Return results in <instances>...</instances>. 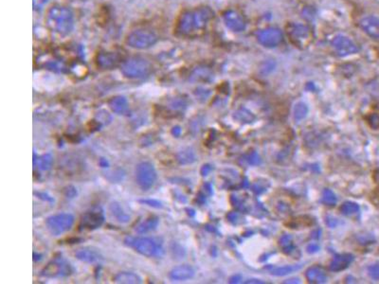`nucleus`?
I'll list each match as a JSON object with an SVG mask.
<instances>
[{"label": "nucleus", "instance_id": "4c0bfd02", "mask_svg": "<svg viewBox=\"0 0 379 284\" xmlns=\"http://www.w3.org/2000/svg\"><path fill=\"white\" fill-rule=\"evenodd\" d=\"M64 194H65V196L67 198H74V197H76V195H77V190H76L75 187H73V186H68V187H67L65 189Z\"/></svg>", "mask_w": 379, "mask_h": 284}, {"label": "nucleus", "instance_id": "c756f323", "mask_svg": "<svg viewBox=\"0 0 379 284\" xmlns=\"http://www.w3.org/2000/svg\"><path fill=\"white\" fill-rule=\"evenodd\" d=\"M234 118L236 120L241 121L243 123H251L253 120H255V117L246 109H239L235 114Z\"/></svg>", "mask_w": 379, "mask_h": 284}, {"label": "nucleus", "instance_id": "6ab92c4d", "mask_svg": "<svg viewBox=\"0 0 379 284\" xmlns=\"http://www.w3.org/2000/svg\"><path fill=\"white\" fill-rule=\"evenodd\" d=\"M109 211L113 218L116 219L119 223L126 224L130 221V215L127 214L124 210L122 209L121 205L117 202H113L109 206Z\"/></svg>", "mask_w": 379, "mask_h": 284}, {"label": "nucleus", "instance_id": "a19ab883", "mask_svg": "<svg viewBox=\"0 0 379 284\" xmlns=\"http://www.w3.org/2000/svg\"><path fill=\"white\" fill-rule=\"evenodd\" d=\"M318 250H319V245H318V243H310L307 246V252L310 253V254L317 253Z\"/></svg>", "mask_w": 379, "mask_h": 284}, {"label": "nucleus", "instance_id": "a878e982", "mask_svg": "<svg viewBox=\"0 0 379 284\" xmlns=\"http://www.w3.org/2000/svg\"><path fill=\"white\" fill-rule=\"evenodd\" d=\"M279 245L282 249V251L287 255H293L297 252V248L295 247L292 237L290 235H283L279 240Z\"/></svg>", "mask_w": 379, "mask_h": 284}, {"label": "nucleus", "instance_id": "58836bf2", "mask_svg": "<svg viewBox=\"0 0 379 284\" xmlns=\"http://www.w3.org/2000/svg\"><path fill=\"white\" fill-rule=\"evenodd\" d=\"M227 218L230 223L236 224L239 219V214L237 212H229L227 215Z\"/></svg>", "mask_w": 379, "mask_h": 284}, {"label": "nucleus", "instance_id": "ddd939ff", "mask_svg": "<svg viewBox=\"0 0 379 284\" xmlns=\"http://www.w3.org/2000/svg\"><path fill=\"white\" fill-rule=\"evenodd\" d=\"M359 26L368 36L379 40V17L375 15L364 16L359 21Z\"/></svg>", "mask_w": 379, "mask_h": 284}, {"label": "nucleus", "instance_id": "b1692460", "mask_svg": "<svg viewBox=\"0 0 379 284\" xmlns=\"http://www.w3.org/2000/svg\"><path fill=\"white\" fill-rule=\"evenodd\" d=\"M303 268V264H295V265H286V266H280V267H274L268 266L266 267V269L268 270V272L276 277H283L287 276L288 274L294 273L296 271H299Z\"/></svg>", "mask_w": 379, "mask_h": 284}, {"label": "nucleus", "instance_id": "423d86ee", "mask_svg": "<svg viewBox=\"0 0 379 284\" xmlns=\"http://www.w3.org/2000/svg\"><path fill=\"white\" fill-rule=\"evenodd\" d=\"M74 216L70 213H59L49 216L45 225L49 233L53 236H60L71 229L74 224Z\"/></svg>", "mask_w": 379, "mask_h": 284}, {"label": "nucleus", "instance_id": "39448f33", "mask_svg": "<svg viewBox=\"0 0 379 284\" xmlns=\"http://www.w3.org/2000/svg\"><path fill=\"white\" fill-rule=\"evenodd\" d=\"M151 64L143 58L133 57L124 61L121 65V72L127 78L140 79L150 74Z\"/></svg>", "mask_w": 379, "mask_h": 284}, {"label": "nucleus", "instance_id": "3c124183", "mask_svg": "<svg viewBox=\"0 0 379 284\" xmlns=\"http://www.w3.org/2000/svg\"><path fill=\"white\" fill-rule=\"evenodd\" d=\"M186 211H188V214L190 216H195V210H192V209H187Z\"/></svg>", "mask_w": 379, "mask_h": 284}, {"label": "nucleus", "instance_id": "603ef678", "mask_svg": "<svg viewBox=\"0 0 379 284\" xmlns=\"http://www.w3.org/2000/svg\"><path fill=\"white\" fill-rule=\"evenodd\" d=\"M45 1H46V0H34V4H35L36 2H38V5H37V6L40 7L42 4L45 3Z\"/></svg>", "mask_w": 379, "mask_h": 284}, {"label": "nucleus", "instance_id": "5701e85b", "mask_svg": "<svg viewBox=\"0 0 379 284\" xmlns=\"http://www.w3.org/2000/svg\"><path fill=\"white\" fill-rule=\"evenodd\" d=\"M315 224V220L314 218L310 217V216H299V217H296V218H293L291 219L288 223H287V226H288V228H292V229H301V228H304V227H307V226H311L313 224Z\"/></svg>", "mask_w": 379, "mask_h": 284}, {"label": "nucleus", "instance_id": "20e7f679", "mask_svg": "<svg viewBox=\"0 0 379 284\" xmlns=\"http://www.w3.org/2000/svg\"><path fill=\"white\" fill-rule=\"evenodd\" d=\"M73 273L74 268L71 263L63 257H57L45 265L41 271V276L47 279H58L69 277Z\"/></svg>", "mask_w": 379, "mask_h": 284}, {"label": "nucleus", "instance_id": "f704fd0d", "mask_svg": "<svg viewBox=\"0 0 379 284\" xmlns=\"http://www.w3.org/2000/svg\"><path fill=\"white\" fill-rule=\"evenodd\" d=\"M368 123L374 129H379V115L372 114L368 117Z\"/></svg>", "mask_w": 379, "mask_h": 284}, {"label": "nucleus", "instance_id": "393cba45", "mask_svg": "<svg viewBox=\"0 0 379 284\" xmlns=\"http://www.w3.org/2000/svg\"><path fill=\"white\" fill-rule=\"evenodd\" d=\"M177 159L180 165L192 164L197 161V154L192 148H186L177 154Z\"/></svg>", "mask_w": 379, "mask_h": 284}, {"label": "nucleus", "instance_id": "09e8293b", "mask_svg": "<svg viewBox=\"0 0 379 284\" xmlns=\"http://www.w3.org/2000/svg\"><path fill=\"white\" fill-rule=\"evenodd\" d=\"M42 258H43V256L41 254H37V253H33V261L34 262H39V261H41L42 260Z\"/></svg>", "mask_w": 379, "mask_h": 284}, {"label": "nucleus", "instance_id": "7ed1b4c3", "mask_svg": "<svg viewBox=\"0 0 379 284\" xmlns=\"http://www.w3.org/2000/svg\"><path fill=\"white\" fill-rule=\"evenodd\" d=\"M124 243L147 258H160L164 255L162 241L152 237H127Z\"/></svg>", "mask_w": 379, "mask_h": 284}, {"label": "nucleus", "instance_id": "de8ad7c7", "mask_svg": "<svg viewBox=\"0 0 379 284\" xmlns=\"http://www.w3.org/2000/svg\"><path fill=\"white\" fill-rule=\"evenodd\" d=\"M245 284H265L263 281L261 280H256V279H251V280H248L246 282H245Z\"/></svg>", "mask_w": 379, "mask_h": 284}, {"label": "nucleus", "instance_id": "412c9836", "mask_svg": "<svg viewBox=\"0 0 379 284\" xmlns=\"http://www.w3.org/2000/svg\"><path fill=\"white\" fill-rule=\"evenodd\" d=\"M108 105L111 108V110L118 115L125 114L128 111V106H129L127 99L122 96H118L111 99Z\"/></svg>", "mask_w": 379, "mask_h": 284}, {"label": "nucleus", "instance_id": "6e6552de", "mask_svg": "<svg viewBox=\"0 0 379 284\" xmlns=\"http://www.w3.org/2000/svg\"><path fill=\"white\" fill-rule=\"evenodd\" d=\"M156 42H157V36L156 35V33L152 30H143V29L131 31L126 38L127 45L138 49L150 47L152 45H155Z\"/></svg>", "mask_w": 379, "mask_h": 284}, {"label": "nucleus", "instance_id": "e433bc0d", "mask_svg": "<svg viewBox=\"0 0 379 284\" xmlns=\"http://www.w3.org/2000/svg\"><path fill=\"white\" fill-rule=\"evenodd\" d=\"M34 195L37 196V198H39V199H41V200H43L45 202H47V203H53L54 202L53 197H51L50 195H48L47 194H45V193H41V192L37 193V192H35Z\"/></svg>", "mask_w": 379, "mask_h": 284}, {"label": "nucleus", "instance_id": "49530a36", "mask_svg": "<svg viewBox=\"0 0 379 284\" xmlns=\"http://www.w3.org/2000/svg\"><path fill=\"white\" fill-rule=\"evenodd\" d=\"M284 284H301V281L298 278H292V279H289L288 281L284 282Z\"/></svg>", "mask_w": 379, "mask_h": 284}, {"label": "nucleus", "instance_id": "0eeeda50", "mask_svg": "<svg viewBox=\"0 0 379 284\" xmlns=\"http://www.w3.org/2000/svg\"><path fill=\"white\" fill-rule=\"evenodd\" d=\"M135 176L137 186L142 191L150 190L157 178L155 166L148 161H143L136 165Z\"/></svg>", "mask_w": 379, "mask_h": 284}, {"label": "nucleus", "instance_id": "dca6fc26", "mask_svg": "<svg viewBox=\"0 0 379 284\" xmlns=\"http://www.w3.org/2000/svg\"><path fill=\"white\" fill-rule=\"evenodd\" d=\"M98 66L102 68H112L116 66L121 60V55L118 52L105 51L98 55Z\"/></svg>", "mask_w": 379, "mask_h": 284}, {"label": "nucleus", "instance_id": "f3484780", "mask_svg": "<svg viewBox=\"0 0 379 284\" xmlns=\"http://www.w3.org/2000/svg\"><path fill=\"white\" fill-rule=\"evenodd\" d=\"M75 257L79 261L87 263H93L103 259V256L99 251L91 247H84L79 249L75 253Z\"/></svg>", "mask_w": 379, "mask_h": 284}, {"label": "nucleus", "instance_id": "473e14b6", "mask_svg": "<svg viewBox=\"0 0 379 284\" xmlns=\"http://www.w3.org/2000/svg\"><path fill=\"white\" fill-rule=\"evenodd\" d=\"M245 161L249 165L257 166L261 163V157L258 154L257 152H250L248 154L245 155Z\"/></svg>", "mask_w": 379, "mask_h": 284}, {"label": "nucleus", "instance_id": "4468645a", "mask_svg": "<svg viewBox=\"0 0 379 284\" xmlns=\"http://www.w3.org/2000/svg\"><path fill=\"white\" fill-rule=\"evenodd\" d=\"M195 274L196 272L192 266L188 264H183L171 270L169 278L175 282H184L193 279L195 277Z\"/></svg>", "mask_w": 379, "mask_h": 284}, {"label": "nucleus", "instance_id": "37998d69", "mask_svg": "<svg viewBox=\"0 0 379 284\" xmlns=\"http://www.w3.org/2000/svg\"><path fill=\"white\" fill-rule=\"evenodd\" d=\"M171 134H172L173 136H175V137H179L182 134L181 127L178 126V125L174 126V127L172 128V130H171Z\"/></svg>", "mask_w": 379, "mask_h": 284}, {"label": "nucleus", "instance_id": "2f4dec72", "mask_svg": "<svg viewBox=\"0 0 379 284\" xmlns=\"http://www.w3.org/2000/svg\"><path fill=\"white\" fill-rule=\"evenodd\" d=\"M138 202L142 205L148 206L150 208L156 209V210H160L163 208L162 203L156 199H140V200H138Z\"/></svg>", "mask_w": 379, "mask_h": 284}, {"label": "nucleus", "instance_id": "79ce46f5", "mask_svg": "<svg viewBox=\"0 0 379 284\" xmlns=\"http://www.w3.org/2000/svg\"><path fill=\"white\" fill-rule=\"evenodd\" d=\"M203 193L205 194V195H212V194H213V191H212V184L211 183H205L204 185H203Z\"/></svg>", "mask_w": 379, "mask_h": 284}, {"label": "nucleus", "instance_id": "cd10ccee", "mask_svg": "<svg viewBox=\"0 0 379 284\" xmlns=\"http://www.w3.org/2000/svg\"><path fill=\"white\" fill-rule=\"evenodd\" d=\"M359 210H360V208H359V206L357 203L350 202V201L343 203L340 206V208H339L340 212L343 215H346V216H351L353 214H356V213H357L359 211Z\"/></svg>", "mask_w": 379, "mask_h": 284}, {"label": "nucleus", "instance_id": "2eb2a0df", "mask_svg": "<svg viewBox=\"0 0 379 284\" xmlns=\"http://www.w3.org/2000/svg\"><path fill=\"white\" fill-rule=\"evenodd\" d=\"M354 260H355L354 255L350 254V253L335 255L334 257L332 262H330L329 269L332 272H340V271L347 269L350 266V264L354 262Z\"/></svg>", "mask_w": 379, "mask_h": 284}, {"label": "nucleus", "instance_id": "f8f14e48", "mask_svg": "<svg viewBox=\"0 0 379 284\" xmlns=\"http://www.w3.org/2000/svg\"><path fill=\"white\" fill-rule=\"evenodd\" d=\"M227 29L233 32H241L245 29V22L242 15L235 11H227L223 15Z\"/></svg>", "mask_w": 379, "mask_h": 284}, {"label": "nucleus", "instance_id": "9d476101", "mask_svg": "<svg viewBox=\"0 0 379 284\" xmlns=\"http://www.w3.org/2000/svg\"><path fill=\"white\" fill-rule=\"evenodd\" d=\"M105 222L104 210L101 208H94L87 211L81 218L80 227L85 230H95L101 227Z\"/></svg>", "mask_w": 379, "mask_h": 284}, {"label": "nucleus", "instance_id": "8fccbe9b", "mask_svg": "<svg viewBox=\"0 0 379 284\" xmlns=\"http://www.w3.org/2000/svg\"><path fill=\"white\" fill-rule=\"evenodd\" d=\"M242 187L245 188V189H247L249 187V182H248V180L246 179V178L243 180Z\"/></svg>", "mask_w": 379, "mask_h": 284}, {"label": "nucleus", "instance_id": "9b49d317", "mask_svg": "<svg viewBox=\"0 0 379 284\" xmlns=\"http://www.w3.org/2000/svg\"><path fill=\"white\" fill-rule=\"evenodd\" d=\"M257 40L263 46L272 48L283 41V32L278 28L268 27L258 32Z\"/></svg>", "mask_w": 379, "mask_h": 284}, {"label": "nucleus", "instance_id": "4be33fe9", "mask_svg": "<svg viewBox=\"0 0 379 284\" xmlns=\"http://www.w3.org/2000/svg\"><path fill=\"white\" fill-rule=\"evenodd\" d=\"M159 224V219L156 216H151L136 225V230L138 234H145L156 229Z\"/></svg>", "mask_w": 379, "mask_h": 284}, {"label": "nucleus", "instance_id": "a211bd4d", "mask_svg": "<svg viewBox=\"0 0 379 284\" xmlns=\"http://www.w3.org/2000/svg\"><path fill=\"white\" fill-rule=\"evenodd\" d=\"M306 280L309 284H321L326 283L327 275L323 268L319 266H311L306 270Z\"/></svg>", "mask_w": 379, "mask_h": 284}, {"label": "nucleus", "instance_id": "aec40b11", "mask_svg": "<svg viewBox=\"0 0 379 284\" xmlns=\"http://www.w3.org/2000/svg\"><path fill=\"white\" fill-rule=\"evenodd\" d=\"M114 282L116 284H142V279L133 272H120L115 276Z\"/></svg>", "mask_w": 379, "mask_h": 284}, {"label": "nucleus", "instance_id": "ea45409f", "mask_svg": "<svg viewBox=\"0 0 379 284\" xmlns=\"http://www.w3.org/2000/svg\"><path fill=\"white\" fill-rule=\"evenodd\" d=\"M212 165L205 164L202 166V168H201V170H200V173H201L202 176H206V175H208L212 172Z\"/></svg>", "mask_w": 379, "mask_h": 284}, {"label": "nucleus", "instance_id": "bb28decb", "mask_svg": "<svg viewBox=\"0 0 379 284\" xmlns=\"http://www.w3.org/2000/svg\"><path fill=\"white\" fill-rule=\"evenodd\" d=\"M308 106L303 102L296 104L293 108V118L297 121L303 120L308 114Z\"/></svg>", "mask_w": 379, "mask_h": 284}, {"label": "nucleus", "instance_id": "f03ea898", "mask_svg": "<svg viewBox=\"0 0 379 284\" xmlns=\"http://www.w3.org/2000/svg\"><path fill=\"white\" fill-rule=\"evenodd\" d=\"M45 20L48 28L61 35L69 33L74 26V17L71 11L59 5L53 6L47 11Z\"/></svg>", "mask_w": 379, "mask_h": 284}, {"label": "nucleus", "instance_id": "72a5a7b5", "mask_svg": "<svg viewBox=\"0 0 379 284\" xmlns=\"http://www.w3.org/2000/svg\"><path fill=\"white\" fill-rule=\"evenodd\" d=\"M368 275L374 281H379V262L374 263L368 267Z\"/></svg>", "mask_w": 379, "mask_h": 284}, {"label": "nucleus", "instance_id": "f257e3e1", "mask_svg": "<svg viewBox=\"0 0 379 284\" xmlns=\"http://www.w3.org/2000/svg\"><path fill=\"white\" fill-rule=\"evenodd\" d=\"M213 16L210 8L202 7L183 13L178 23L177 31L183 36H191L204 30Z\"/></svg>", "mask_w": 379, "mask_h": 284}, {"label": "nucleus", "instance_id": "c03bdc74", "mask_svg": "<svg viewBox=\"0 0 379 284\" xmlns=\"http://www.w3.org/2000/svg\"><path fill=\"white\" fill-rule=\"evenodd\" d=\"M242 280L241 276L240 275H235V276H232L230 279H229V284H239L240 281Z\"/></svg>", "mask_w": 379, "mask_h": 284}, {"label": "nucleus", "instance_id": "7c9ffc66", "mask_svg": "<svg viewBox=\"0 0 379 284\" xmlns=\"http://www.w3.org/2000/svg\"><path fill=\"white\" fill-rule=\"evenodd\" d=\"M37 161L39 168L42 171H48L53 163V156L51 155V153H45L41 157H39V159L37 158Z\"/></svg>", "mask_w": 379, "mask_h": 284}, {"label": "nucleus", "instance_id": "1a4fd4ad", "mask_svg": "<svg viewBox=\"0 0 379 284\" xmlns=\"http://www.w3.org/2000/svg\"><path fill=\"white\" fill-rule=\"evenodd\" d=\"M334 52L341 57L355 54L358 51V46L348 36L338 34L334 36L331 42Z\"/></svg>", "mask_w": 379, "mask_h": 284}, {"label": "nucleus", "instance_id": "c9c22d12", "mask_svg": "<svg viewBox=\"0 0 379 284\" xmlns=\"http://www.w3.org/2000/svg\"><path fill=\"white\" fill-rule=\"evenodd\" d=\"M252 191L256 195H262L267 191V186H264L262 182H255L252 186Z\"/></svg>", "mask_w": 379, "mask_h": 284}, {"label": "nucleus", "instance_id": "c85d7f7f", "mask_svg": "<svg viewBox=\"0 0 379 284\" xmlns=\"http://www.w3.org/2000/svg\"><path fill=\"white\" fill-rule=\"evenodd\" d=\"M336 196L329 189H324L321 195V203L328 207H334L336 204Z\"/></svg>", "mask_w": 379, "mask_h": 284}, {"label": "nucleus", "instance_id": "a18cd8bd", "mask_svg": "<svg viewBox=\"0 0 379 284\" xmlns=\"http://www.w3.org/2000/svg\"><path fill=\"white\" fill-rule=\"evenodd\" d=\"M99 165L102 167V168H108L109 167V162L106 158H101L100 161H99Z\"/></svg>", "mask_w": 379, "mask_h": 284}]
</instances>
